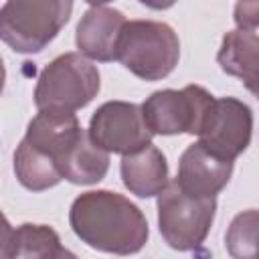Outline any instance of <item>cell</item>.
<instances>
[{"mask_svg":"<svg viewBox=\"0 0 259 259\" xmlns=\"http://www.w3.org/2000/svg\"><path fill=\"white\" fill-rule=\"evenodd\" d=\"M69 223L83 243L105 253H138L148 241V223L142 210L111 190H91L77 196Z\"/></svg>","mask_w":259,"mask_h":259,"instance_id":"cell-1","label":"cell"},{"mask_svg":"<svg viewBox=\"0 0 259 259\" xmlns=\"http://www.w3.org/2000/svg\"><path fill=\"white\" fill-rule=\"evenodd\" d=\"M73 0H6L0 12L2 40L16 53H40L69 22Z\"/></svg>","mask_w":259,"mask_h":259,"instance_id":"cell-2","label":"cell"},{"mask_svg":"<svg viewBox=\"0 0 259 259\" xmlns=\"http://www.w3.org/2000/svg\"><path fill=\"white\" fill-rule=\"evenodd\" d=\"M178 36L166 22H125L117 45V61L136 77L146 81L164 79L178 65Z\"/></svg>","mask_w":259,"mask_h":259,"instance_id":"cell-3","label":"cell"},{"mask_svg":"<svg viewBox=\"0 0 259 259\" xmlns=\"http://www.w3.org/2000/svg\"><path fill=\"white\" fill-rule=\"evenodd\" d=\"M217 210L214 196L186 192L178 180L158 194V227L164 241L178 251H190L206 239Z\"/></svg>","mask_w":259,"mask_h":259,"instance_id":"cell-4","label":"cell"},{"mask_svg":"<svg viewBox=\"0 0 259 259\" xmlns=\"http://www.w3.org/2000/svg\"><path fill=\"white\" fill-rule=\"evenodd\" d=\"M97 91V67L79 53H65L40 71L34 89V103L38 109L75 111L85 107Z\"/></svg>","mask_w":259,"mask_h":259,"instance_id":"cell-5","label":"cell"},{"mask_svg":"<svg viewBox=\"0 0 259 259\" xmlns=\"http://www.w3.org/2000/svg\"><path fill=\"white\" fill-rule=\"evenodd\" d=\"M212 95L200 85H186L184 89H164L152 93L144 105L142 113L148 127L160 136L174 134H196L200 132L206 109L212 103Z\"/></svg>","mask_w":259,"mask_h":259,"instance_id":"cell-6","label":"cell"},{"mask_svg":"<svg viewBox=\"0 0 259 259\" xmlns=\"http://www.w3.org/2000/svg\"><path fill=\"white\" fill-rule=\"evenodd\" d=\"M89 136L103 150L125 156L152 144L154 132L148 127L140 105L107 101L93 113L89 121Z\"/></svg>","mask_w":259,"mask_h":259,"instance_id":"cell-7","label":"cell"},{"mask_svg":"<svg viewBox=\"0 0 259 259\" xmlns=\"http://www.w3.org/2000/svg\"><path fill=\"white\" fill-rule=\"evenodd\" d=\"M253 113L249 105L235 97L212 99L202 119L198 138L221 158L235 160L251 144Z\"/></svg>","mask_w":259,"mask_h":259,"instance_id":"cell-8","label":"cell"},{"mask_svg":"<svg viewBox=\"0 0 259 259\" xmlns=\"http://www.w3.org/2000/svg\"><path fill=\"white\" fill-rule=\"evenodd\" d=\"M233 174V160L210 152L202 142L188 146L178 164V184L196 196H217Z\"/></svg>","mask_w":259,"mask_h":259,"instance_id":"cell-9","label":"cell"},{"mask_svg":"<svg viewBox=\"0 0 259 259\" xmlns=\"http://www.w3.org/2000/svg\"><path fill=\"white\" fill-rule=\"evenodd\" d=\"M125 22L127 20L119 10L93 6L83 14L81 22L77 24V49L85 57L101 63L117 61V45Z\"/></svg>","mask_w":259,"mask_h":259,"instance_id":"cell-10","label":"cell"},{"mask_svg":"<svg viewBox=\"0 0 259 259\" xmlns=\"http://www.w3.org/2000/svg\"><path fill=\"white\" fill-rule=\"evenodd\" d=\"M121 180L125 188L140 198L160 194L168 186V164L164 154L152 144L125 154L121 160Z\"/></svg>","mask_w":259,"mask_h":259,"instance_id":"cell-11","label":"cell"},{"mask_svg":"<svg viewBox=\"0 0 259 259\" xmlns=\"http://www.w3.org/2000/svg\"><path fill=\"white\" fill-rule=\"evenodd\" d=\"M2 259H16V257H73L61 245L59 235L47 225H20L12 229L8 221H4L2 231Z\"/></svg>","mask_w":259,"mask_h":259,"instance_id":"cell-12","label":"cell"},{"mask_svg":"<svg viewBox=\"0 0 259 259\" xmlns=\"http://www.w3.org/2000/svg\"><path fill=\"white\" fill-rule=\"evenodd\" d=\"M217 61L227 75L239 77L245 87L255 85L259 81V36L245 28L227 32Z\"/></svg>","mask_w":259,"mask_h":259,"instance_id":"cell-13","label":"cell"},{"mask_svg":"<svg viewBox=\"0 0 259 259\" xmlns=\"http://www.w3.org/2000/svg\"><path fill=\"white\" fill-rule=\"evenodd\" d=\"M109 168V154L101 146H97L89 132H81L75 144L69 148L63 164L61 174L65 180L73 184H95L99 182Z\"/></svg>","mask_w":259,"mask_h":259,"instance_id":"cell-14","label":"cell"},{"mask_svg":"<svg viewBox=\"0 0 259 259\" xmlns=\"http://www.w3.org/2000/svg\"><path fill=\"white\" fill-rule=\"evenodd\" d=\"M14 172H16L18 182L24 188L34 190V192L53 188L63 180L55 162H51L45 154L28 146L24 140L18 144L14 152Z\"/></svg>","mask_w":259,"mask_h":259,"instance_id":"cell-15","label":"cell"},{"mask_svg":"<svg viewBox=\"0 0 259 259\" xmlns=\"http://www.w3.org/2000/svg\"><path fill=\"white\" fill-rule=\"evenodd\" d=\"M225 247L235 259H259V210L239 212L225 235Z\"/></svg>","mask_w":259,"mask_h":259,"instance_id":"cell-16","label":"cell"},{"mask_svg":"<svg viewBox=\"0 0 259 259\" xmlns=\"http://www.w3.org/2000/svg\"><path fill=\"white\" fill-rule=\"evenodd\" d=\"M235 24L245 30L259 28V0H239L235 6Z\"/></svg>","mask_w":259,"mask_h":259,"instance_id":"cell-17","label":"cell"},{"mask_svg":"<svg viewBox=\"0 0 259 259\" xmlns=\"http://www.w3.org/2000/svg\"><path fill=\"white\" fill-rule=\"evenodd\" d=\"M140 2L152 10H166V8L176 4V0H140Z\"/></svg>","mask_w":259,"mask_h":259,"instance_id":"cell-18","label":"cell"},{"mask_svg":"<svg viewBox=\"0 0 259 259\" xmlns=\"http://www.w3.org/2000/svg\"><path fill=\"white\" fill-rule=\"evenodd\" d=\"M249 91H251V93H253V95L259 99V81H257L255 85H251V87H249Z\"/></svg>","mask_w":259,"mask_h":259,"instance_id":"cell-19","label":"cell"},{"mask_svg":"<svg viewBox=\"0 0 259 259\" xmlns=\"http://www.w3.org/2000/svg\"><path fill=\"white\" fill-rule=\"evenodd\" d=\"M85 2H89V4H93V6H101V4H105V2H109V0H85Z\"/></svg>","mask_w":259,"mask_h":259,"instance_id":"cell-20","label":"cell"}]
</instances>
